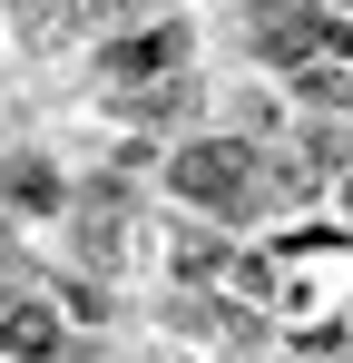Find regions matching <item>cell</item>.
Instances as JSON below:
<instances>
[{"label": "cell", "mask_w": 353, "mask_h": 363, "mask_svg": "<svg viewBox=\"0 0 353 363\" xmlns=\"http://www.w3.org/2000/svg\"><path fill=\"white\" fill-rule=\"evenodd\" d=\"M176 186H186V196H206V206H245V196H255V157L226 147V138L176 147Z\"/></svg>", "instance_id": "1"}]
</instances>
